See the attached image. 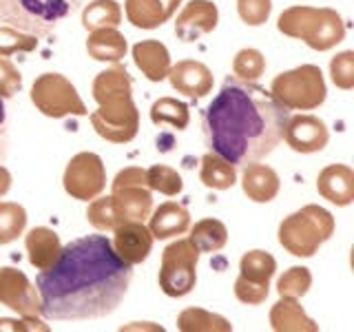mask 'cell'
Segmentation results:
<instances>
[{
  "instance_id": "6da1fadb",
  "label": "cell",
  "mask_w": 354,
  "mask_h": 332,
  "mask_svg": "<svg viewBox=\"0 0 354 332\" xmlns=\"http://www.w3.org/2000/svg\"><path fill=\"white\" fill-rule=\"evenodd\" d=\"M133 282V266L120 259L106 235H84L62 246L49 270L36 277L42 317L86 321L115 313Z\"/></svg>"
},
{
  "instance_id": "7a4b0ae2",
  "label": "cell",
  "mask_w": 354,
  "mask_h": 332,
  "mask_svg": "<svg viewBox=\"0 0 354 332\" xmlns=\"http://www.w3.org/2000/svg\"><path fill=\"white\" fill-rule=\"evenodd\" d=\"M288 116L270 89L226 77L202 113L204 142L235 166L259 162L279 147Z\"/></svg>"
},
{
  "instance_id": "3957f363",
  "label": "cell",
  "mask_w": 354,
  "mask_h": 332,
  "mask_svg": "<svg viewBox=\"0 0 354 332\" xmlns=\"http://www.w3.org/2000/svg\"><path fill=\"white\" fill-rule=\"evenodd\" d=\"M277 29L288 38L304 40L315 51H330L346 38V22L330 7H290L281 11Z\"/></svg>"
},
{
  "instance_id": "277c9868",
  "label": "cell",
  "mask_w": 354,
  "mask_h": 332,
  "mask_svg": "<svg viewBox=\"0 0 354 332\" xmlns=\"http://www.w3.org/2000/svg\"><path fill=\"white\" fill-rule=\"evenodd\" d=\"M335 217L330 210L317 204H308L295 210L279 224L277 239L295 257H315L319 248L335 235Z\"/></svg>"
},
{
  "instance_id": "5b68a950",
  "label": "cell",
  "mask_w": 354,
  "mask_h": 332,
  "mask_svg": "<svg viewBox=\"0 0 354 332\" xmlns=\"http://www.w3.org/2000/svg\"><path fill=\"white\" fill-rule=\"evenodd\" d=\"M82 0H0V22L36 38H49Z\"/></svg>"
},
{
  "instance_id": "8992f818",
  "label": "cell",
  "mask_w": 354,
  "mask_h": 332,
  "mask_svg": "<svg viewBox=\"0 0 354 332\" xmlns=\"http://www.w3.org/2000/svg\"><path fill=\"white\" fill-rule=\"evenodd\" d=\"M270 93L288 111H313L326 102L328 86L317 64H301L274 75Z\"/></svg>"
},
{
  "instance_id": "52a82bcc",
  "label": "cell",
  "mask_w": 354,
  "mask_h": 332,
  "mask_svg": "<svg viewBox=\"0 0 354 332\" xmlns=\"http://www.w3.org/2000/svg\"><path fill=\"white\" fill-rule=\"evenodd\" d=\"M31 102L42 116L60 120V118H69L77 116L82 118L88 111L82 102L80 93L73 86V82L62 73H42L38 75L31 84Z\"/></svg>"
},
{
  "instance_id": "ba28073f",
  "label": "cell",
  "mask_w": 354,
  "mask_h": 332,
  "mask_svg": "<svg viewBox=\"0 0 354 332\" xmlns=\"http://www.w3.org/2000/svg\"><path fill=\"white\" fill-rule=\"evenodd\" d=\"M197 246L191 239H175L162 252L160 266V288L166 297H186L193 293L197 284V264H199Z\"/></svg>"
},
{
  "instance_id": "9c48e42d",
  "label": "cell",
  "mask_w": 354,
  "mask_h": 332,
  "mask_svg": "<svg viewBox=\"0 0 354 332\" xmlns=\"http://www.w3.org/2000/svg\"><path fill=\"white\" fill-rule=\"evenodd\" d=\"M91 124L100 138L113 144H129L138 138L140 131V111L133 102V95L113 98L97 104L91 113Z\"/></svg>"
},
{
  "instance_id": "30bf717a",
  "label": "cell",
  "mask_w": 354,
  "mask_h": 332,
  "mask_svg": "<svg viewBox=\"0 0 354 332\" xmlns=\"http://www.w3.org/2000/svg\"><path fill=\"white\" fill-rule=\"evenodd\" d=\"M62 186L66 195L80 199V202H88V199L102 195L106 188V169L102 158L91 151L73 155L64 169Z\"/></svg>"
},
{
  "instance_id": "8fae6325",
  "label": "cell",
  "mask_w": 354,
  "mask_h": 332,
  "mask_svg": "<svg viewBox=\"0 0 354 332\" xmlns=\"http://www.w3.org/2000/svg\"><path fill=\"white\" fill-rule=\"evenodd\" d=\"M0 304L22 317H42V302L36 284L18 268H0Z\"/></svg>"
},
{
  "instance_id": "7c38bea8",
  "label": "cell",
  "mask_w": 354,
  "mask_h": 332,
  "mask_svg": "<svg viewBox=\"0 0 354 332\" xmlns=\"http://www.w3.org/2000/svg\"><path fill=\"white\" fill-rule=\"evenodd\" d=\"M283 140L295 153L310 155L319 153L328 147L330 131L328 124L317 116L301 113V116H288L283 127Z\"/></svg>"
},
{
  "instance_id": "4fadbf2b",
  "label": "cell",
  "mask_w": 354,
  "mask_h": 332,
  "mask_svg": "<svg viewBox=\"0 0 354 332\" xmlns=\"http://www.w3.org/2000/svg\"><path fill=\"white\" fill-rule=\"evenodd\" d=\"M219 9L210 0H191L175 18V36L184 42H195L217 29Z\"/></svg>"
},
{
  "instance_id": "5bb4252c",
  "label": "cell",
  "mask_w": 354,
  "mask_h": 332,
  "mask_svg": "<svg viewBox=\"0 0 354 332\" xmlns=\"http://www.w3.org/2000/svg\"><path fill=\"white\" fill-rule=\"evenodd\" d=\"M153 235L144 221H122L113 228V241L111 246L131 266H138L149 259L153 250Z\"/></svg>"
},
{
  "instance_id": "9a60e30c",
  "label": "cell",
  "mask_w": 354,
  "mask_h": 332,
  "mask_svg": "<svg viewBox=\"0 0 354 332\" xmlns=\"http://www.w3.org/2000/svg\"><path fill=\"white\" fill-rule=\"evenodd\" d=\"M169 82L177 93H184L186 98L202 100L213 91L215 77L213 71L199 60H180L171 64L169 69Z\"/></svg>"
},
{
  "instance_id": "2e32d148",
  "label": "cell",
  "mask_w": 354,
  "mask_h": 332,
  "mask_svg": "<svg viewBox=\"0 0 354 332\" xmlns=\"http://www.w3.org/2000/svg\"><path fill=\"white\" fill-rule=\"evenodd\" d=\"M241 191L254 204H268L281 191V177L268 164L248 162L241 171Z\"/></svg>"
},
{
  "instance_id": "e0dca14e",
  "label": "cell",
  "mask_w": 354,
  "mask_h": 332,
  "mask_svg": "<svg viewBox=\"0 0 354 332\" xmlns=\"http://www.w3.org/2000/svg\"><path fill=\"white\" fill-rule=\"evenodd\" d=\"M319 195L335 206H350L354 202V171L348 164H328L317 177Z\"/></svg>"
},
{
  "instance_id": "ac0fdd59",
  "label": "cell",
  "mask_w": 354,
  "mask_h": 332,
  "mask_svg": "<svg viewBox=\"0 0 354 332\" xmlns=\"http://www.w3.org/2000/svg\"><path fill=\"white\" fill-rule=\"evenodd\" d=\"M182 0H124L127 20L138 29H158L169 22Z\"/></svg>"
},
{
  "instance_id": "d6986e66",
  "label": "cell",
  "mask_w": 354,
  "mask_h": 332,
  "mask_svg": "<svg viewBox=\"0 0 354 332\" xmlns=\"http://www.w3.org/2000/svg\"><path fill=\"white\" fill-rule=\"evenodd\" d=\"M25 248H27V257L29 264L36 270H49L51 266L58 261L62 243L58 232L49 226H36L31 228L25 235Z\"/></svg>"
},
{
  "instance_id": "ffe728a7",
  "label": "cell",
  "mask_w": 354,
  "mask_h": 332,
  "mask_svg": "<svg viewBox=\"0 0 354 332\" xmlns=\"http://www.w3.org/2000/svg\"><path fill=\"white\" fill-rule=\"evenodd\" d=\"M133 62L138 69L144 73V77L151 82H162L166 80L171 69V53L166 49V44L160 40H140L138 44H133Z\"/></svg>"
},
{
  "instance_id": "44dd1931",
  "label": "cell",
  "mask_w": 354,
  "mask_h": 332,
  "mask_svg": "<svg viewBox=\"0 0 354 332\" xmlns=\"http://www.w3.org/2000/svg\"><path fill=\"white\" fill-rule=\"evenodd\" d=\"M191 228V213L177 202H164L149 215V230L153 239H171Z\"/></svg>"
},
{
  "instance_id": "7402d4cb",
  "label": "cell",
  "mask_w": 354,
  "mask_h": 332,
  "mask_svg": "<svg viewBox=\"0 0 354 332\" xmlns=\"http://www.w3.org/2000/svg\"><path fill=\"white\" fill-rule=\"evenodd\" d=\"M115 215L122 221H144L153 210V193L149 186H127L111 193Z\"/></svg>"
},
{
  "instance_id": "603a6c76",
  "label": "cell",
  "mask_w": 354,
  "mask_h": 332,
  "mask_svg": "<svg viewBox=\"0 0 354 332\" xmlns=\"http://www.w3.org/2000/svg\"><path fill=\"white\" fill-rule=\"evenodd\" d=\"M270 328L274 332H319V324L308 317L299 299L286 297L270 308Z\"/></svg>"
},
{
  "instance_id": "cb8c5ba5",
  "label": "cell",
  "mask_w": 354,
  "mask_h": 332,
  "mask_svg": "<svg viewBox=\"0 0 354 332\" xmlns=\"http://www.w3.org/2000/svg\"><path fill=\"white\" fill-rule=\"evenodd\" d=\"M129 51L124 33H120L118 27H102L88 31L86 38V53L97 62H122Z\"/></svg>"
},
{
  "instance_id": "d4e9b609",
  "label": "cell",
  "mask_w": 354,
  "mask_h": 332,
  "mask_svg": "<svg viewBox=\"0 0 354 332\" xmlns=\"http://www.w3.org/2000/svg\"><path fill=\"white\" fill-rule=\"evenodd\" d=\"M124 95H133V80L129 71L120 62H115V66L100 71L95 75L93 100L97 104H102L106 100H113V98H124Z\"/></svg>"
},
{
  "instance_id": "484cf974",
  "label": "cell",
  "mask_w": 354,
  "mask_h": 332,
  "mask_svg": "<svg viewBox=\"0 0 354 332\" xmlns=\"http://www.w3.org/2000/svg\"><path fill=\"white\" fill-rule=\"evenodd\" d=\"M199 180L213 191H228L237 184V166L221 155L208 151L202 158V166H199Z\"/></svg>"
},
{
  "instance_id": "4316f807",
  "label": "cell",
  "mask_w": 354,
  "mask_h": 332,
  "mask_svg": "<svg viewBox=\"0 0 354 332\" xmlns=\"http://www.w3.org/2000/svg\"><path fill=\"white\" fill-rule=\"evenodd\" d=\"M177 330L182 332H232V324L204 308H186L177 315Z\"/></svg>"
},
{
  "instance_id": "83f0119b",
  "label": "cell",
  "mask_w": 354,
  "mask_h": 332,
  "mask_svg": "<svg viewBox=\"0 0 354 332\" xmlns=\"http://www.w3.org/2000/svg\"><path fill=\"white\" fill-rule=\"evenodd\" d=\"M277 273V259L266 250H248L239 259V277L250 284L270 288V282Z\"/></svg>"
},
{
  "instance_id": "f1b7e54d",
  "label": "cell",
  "mask_w": 354,
  "mask_h": 332,
  "mask_svg": "<svg viewBox=\"0 0 354 332\" xmlns=\"http://www.w3.org/2000/svg\"><path fill=\"white\" fill-rule=\"evenodd\" d=\"M191 230V239L199 252H219L221 248L228 243V228L224 221L213 219V217H206V219H199L195 226L188 228Z\"/></svg>"
},
{
  "instance_id": "f546056e",
  "label": "cell",
  "mask_w": 354,
  "mask_h": 332,
  "mask_svg": "<svg viewBox=\"0 0 354 332\" xmlns=\"http://www.w3.org/2000/svg\"><path fill=\"white\" fill-rule=\"evenodd\" d=\"M151 122L158 127L169 124L175 131H184L188 127V122H191V111H188V104L182 102V100L160 98L151 107Z\"/></svg>"
},
{
  "instance_id": "4dcf8cb0",
  "label": "cell",
  "mask_w": 354,
  "mask_h": 332,
  "mask_svg": "<svg viewBox=\"0 0 354 332\" xmlns=\"http://www.w3.org/2000/svg\"><path fill=\"white\" fill-rule=\"evenodd\" d=\"M122 22V7L118 0H91L82 9V27L86 31L118 27Z\"/></svg>"
},
{
  "instance_id": "1f68e13d",
  "label": "cell",
  "mask_w": 354,
  "mask_h": 332,
  "mask_svg": "<svg viewBox=\"0 0 354 332\" xmlns=\"http://www.w3.org/2000/svg\"><path fill=\"white\" fill-rule=\"evenodd\" d=\"M27 228V210L16 202H0V246L16 241Z\"/></svg>"
},
{
  "instance_id": "d6a6232c",
  "label": "cell",
  "mask_w": 354,
  "mask_h": 332,
  "mask_svg": "<svg viewBox=\"0 0 354 332\" xmlns=\"http://www.w3.org/2000/svg\"><path fill=\"white\" fill-rule=\"evenodd\" d=\"M266 66H268L266 55L259 49H252V47L237 51V55L232 58V73H235L237 80H243V82H257L266 73Z\"/></svg>"
},
{
  "instance_id": "836d02e7",
  "label": "cell",
  "mask_w": 354,
  "mask_h": 332,
  "mask_svg": "<svg viewBox=\"0 0 354 332\" xmlns=\"http://www.w3.org/2000/svg\"><path fill=\"white\" fill-rule=\"evenodd\" d=\"M310 288H313V273L306 266H292L277 282V293L286 299H301Z\"/></svg>"
},
{
  "instance_id": "e575fe53",
  "label": "cell",
  "mask_w": 354,
  "mask_h": 332,
  "mask_svg": "<svg viewBox=\"0 0 354 332\" xmlns=\"http://www.w3.org/2000/svg\"><path fill=\"white\" fill-rule=\"evenodd\" d=\"M86 221L91 224L95 230L100 232H109L113 230L120 219L115 215V208H113V197L106 195H97L93 199H88V206H86Z\"/></svg>"
},
{
  "instance_id": "d590c367",
  "label": "cell",
  "mask_w": 354,
  "mask_h": 332,
  "mask_svg": "<svg viewBox=\"0 0 354 332\" xmlns=\"http://www.w3.org/2000/svg\"><path fill=\"white\" fill-rule=\"evenodd\" d=\"M147 182H149L151 191H158L166 197L180 195L184 188L182 175L166 164H155L151 169H147Z\"/></svg>"
},
{
  "instance_id": "8d00e7d4",
  "label": "cell",
  "mask_w": 354,
  "mask_h": 332,
  "mask_svg": "<svg viewBox=\"0 0 354 332\" xmlns=\"http://www.w3.org/2000/svg\"><path fill=\"white\" fill-rule=\"evenodd\" d=\"M38 47V38L31 33L18 31L9 25H0V55L9 58L14 53H29Z\"/></svg>"
},
{
  "instance_id": "74e56055",
  "label": "cell",
  "mask_w": 354,
  "mask_h": 332,
  "mask_svg": "<svg viewBox=\"0 0 354 332\" xmlns=\"http://www.w3.org/2000/svg\"><path fill=\"white\" fill-rule=\"evenodd\" d=\"M330 77L337 89H354V51H341L330 60Z\"/></svg>"
},
{
  "instance_id": "f35d334b",
  "label": "cell",
  "mask_w": 354,
  "mask_h": 332,
  "mask_svg": "<svg viewBox=\"0 0 354 332\" xmlns=\"http://www.w3.org/2000/svg\"><path fill=\"white\" fill-rule=\"evenodd\" d=\"M237 14L248 27H261L272 14V0H237Z\"/></svg>"
},
{
  "instance_id": "ab89813d",
  "label": "cell",
  "mask_w": 354,
  "mask_h": 332,
  "mask_svg": "<svg viewBox=\"0 0 354 332\" xmlns=\"http://www.w3.org/2000/svg\"><path fill=\"white\" fill-rule=\"evenodd\" d=\"M22 89V73L9 58L0 55V98L9 100Z\"/></svg>"
},
{
  "instance_id": "60d3db41",
  "label": "cell",
  "mask_w": 354,
  "mask_h": 332,
  "mask_svg": "<svg viewBox=\"0 0 354 332\" xmlns=\"http://www.w3.org/2000/svg\"><path fill=\"white\" fill-rule=\"evenodd\" d=\"M268 295H270V288L250 284V282L243 279V277H237V279H235V297L239 299L241 304L261 306L266 299H268Z\"/></svg>"
},
{
  "instance_id": "b9f144b4",
  "label": "cell",
  "mask_w": 354,
  "mask_h": 332,
  "mask_svg": "<svg viewBox=\"0 0 354 332\" xmlns=\"http://www.w3.org/2000/svg\"><path fill=\"white\" fill-rule=\"evenodd\" d=\"M127 186H149L147 169H142V166H127V169H122L113 177V182H111V193L118 191V188H127Z\"/></svg>"
},
{
  "instance_id": "7bdbcfd3",
  "label": "cell",
  "mask_w": 354,
  "mask_h": 332,
  "mask_svg": "<svg viewBox=\"0 0 354 332\" xmlns=\"http://www.w3.org/2000/svg\"><path fill=\"white\" fill-rule=\"evenodd\" d=\"M0 330H42L47 332L49 326L40 317H22V319H0Z\"/></svg>"
},
{
  "instance_id": "ee69618b",
  "label": "cell",
  "mask_w": 354,
  "mask_h": 332,
  "mask_svg": "<svg viewBox=\"0 0 354 332\" xmlns=\"http://www.w3.org/2000/svg\"><path fill=\"white\" fill-rule=\"evenodd\" d=\"M7 153H9V120H7L5 102L0 98V162H5Z\"/></svg>"
},
{
  "instance_id": "f6af8a7d",
  "label": "cell",
  "mask_w": 354,
  "mask_h": 332,
  "mask_svg": "<svg viewBox=\"0 0 354 332\" xmlns=\"http://www.w3.org/2000/svg\"><path fill=\"white\" fill-rule=\"evenodd\" d=\"M11 182H14V177H11L9 169H7V166L0 164V197H5V195L9 193Z\"/></svg>"
}]
</instances>
